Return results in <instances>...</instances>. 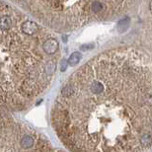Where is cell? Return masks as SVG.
Instances as JSON below:
<instances>
[{
    "instance_id": "3",
    "label": "cell",
    "mask_w": 152,
    "mask_h": 152,
    "mask_svg": "<svg viewBox=\"0 0 152 152\" xmlns=\"http://www.w3.org/2000/svg\"><path fill=\"white\" fill-rule=\"evenodd\" d=\"M42 25L70 31L95 20H111L126 13L135 0H10Z\"/></svg>"
},
{
    "instance_id": "1",
    "label": "cell",
    "mask_w": 152,
    "mask_h": 152,
    "mask_svg": "<svg viewBox=\"0 0 152 152\" xmlns=\"http://www.w3.org/2000/svg\"><path fill=\"white\" fill-rule=\"evenodd\" d=\"M51 121L70 150L152 149V62L115 48L76 70L54 101Z\"/></svg>"
},
{
    "instance_id": "4",
    "label": "cell",
    "mask_w": 152,
    "mask_h": 152,
    "mask_svg": "<svg viewBox=\"0 0 152 152\" xmlns=\"http://www.w3.org/2000/svg\"><path fill=\"white\" fill-rule=\"evenodd\" d=\"M0 152L24 150H51L50 143L32 129H26L7 117L2 115L0 133Z\"/></svg>"
},
{
    "instance_id": "2",
    "label": "cell",
    "mask_w": 152,
    "mask_h": 152,
    "mask_svg": "<svg viewBox=\"0 0 152 152\" xmlns=\"http://www.w3.org/2000/svg\"><path fill=\"white\" fill-rule=\"evenodd\" d=\"M1 100L7 110L28 108L50 87L59 44L50 31L1 2Z\"/></svg>"
},
{
    "instance_id": "5",
    "label": "cell",
    "mask_w": 152,
    "mask_h": 152,
    "mask_svg": "<svg viewBox=\"0 0 152 152\" xmlns=\"http://www.w3.org/2000/svg\"><path fill=\"white\" fill-rule=\"evenodd\" d=\"M81 54L79 53H73L68 58V64L69 65H76L77 63L80 61Z\"/></svg>"
}]
</instances>
